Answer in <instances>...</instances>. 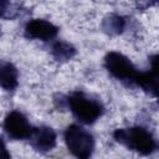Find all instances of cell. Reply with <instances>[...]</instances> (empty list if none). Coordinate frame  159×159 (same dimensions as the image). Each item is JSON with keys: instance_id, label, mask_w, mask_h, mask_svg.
I'll return each instance as SVG.
<instances>
[{"instance_id": "cell-1", "label": "cell", "mask_w": 159, "mask_h": 159, "mask_svg": "<svg viewBox=\"0 0 159 159\" xmlns=\"http://www.w3.org/2000/svg\"><path fill=\"white\" fill-rule=\"evenodd\" d=\"M56 101H60L61 106L67 108L82 125H92L104 114L103 103L83 91L61 94L60 99Z\"/></svg>"}, {"instance_id": "cell-2", "label": "cell", "mask_w": 159, "mask_h": 159, "mask_svg": "<svg viewBox=\"0 0 159 159\" xmlns=\"http://www.w3.org/2000/svg\"><path fill=\"white\" fill-rule=\"evenodd\" d=\"M112 137L118 144L142 157L152 155L159 150L158 139L149 129L143 125L117 128L113 130Z\"/></svg>"}, {"instance_id": "cell-3", "label": "cell", "mask_w": 159, "mask_h": 159, "mask_svg": "<svg viewBox=\"0 0 159 159\" xmlns=\"http://www.w3.org/2000/svg\"><path fill=\"white\" fill-rule=\"evenodd\" d=\"M63 142L75 159H91L96 149L94 135L80 123H71L66 127Z\"/></svg>"}, {"instance_id": "cell-4", "label": "cell", "mask_w": 159, "mask_h": 159, "mask_svg": "<svg viewBox=\"0 0 159 159\" xmlns=\"http://www.w3.org/2000/svg\"><path fill=\"white\" fill-rule=\"evenodd\" d=\"M103 66L109 76L129 86H133L135 77L139 73V70L132 60L119 51H108L103 57Z\"/></svg>"}, {"instance_id": "cell-5", "label": "cell", "mask_w": 159, "mask_h": 159, "mask_svg": "<svg viewBox=\"0 0 159 159\" xmlns=\"http://www.w3.org/2000/svg\"><path fill=\"white\" fill-rule=\"evenodd\" d=\"M34 127L26 114L21 112L20 109H11L6 113L4 122H2V129L5 135L10 140H27L34 130Z\"/></svg>"}, {"instance_id": "cell-6", "label": "cell", "mask_w": 159, "mask_h": 159, "mask_svg": "<svg viewBox=\"0 0 159 159\" xmlns=\"http://www.w3.org/2000/svg\"><path fill=\"white\" fill-rule=\"evenodd\" d=\"M58 26L51 22L50 20L41 17H32L25 22L24 26V36L27 40H37L41 42H53L57 40Z\"/></svg>"}, {"instance_id": "cell-7", "label": "cell", "mask_w": 159, "mask_h": 159, "mask_svg": "<svg viewBox=\"0 0 159 159\" xmlns=\"http://www.w3.org/2000/svg\"><path fill=\"white\" fill-rule=\"evenodd\" d=\"M30 147L41 154H46L51 152L57 144V133L50 125H35L34 130L27 139Z\"/></svg>"}, {"instance_id": "cell-8", "label": "cell", "mask_w": 159, "mask_h": 159, "mask_svg": "<svg viewBox=\"0 0 159 159\" xmlns=\"http://www.w3.org/2000/svg\"><path fill=\"white\" fill-rule=\"evenodd\" d=\"M0 86L5 92H14L19 86V70L11 61L0 63Z\"/></svg>"}, {"instance_id": "cell-9", "label": "cell", "mask_w": 159, "mask_h": 159, "mask_svg": "<svg viewBox=\"0 0 159 159\" xmlns=\"http://www.w3.org/2000/svg\"><path fill=\"white\" fill-rule=\"evenodd\" d=\"M133 86L154 98H159V78L155 77L149 70L139 71L133 82Z\"/></svg>"}, {"instance_id": "cell-10", "label": "cell", "mask_w": 159, "mask_h": 159, "mask_svg": "<svg viewBox=\"0 0 159 159\" xmlns=\"http://www.w3.org/2000/svg\"><path fill=\"white\" fill-rule=\"evenodd\" d=\"M50 53L57 62H67L77 55V48L65 40H55L50 43Z\"/></svg>"}, {"instance_id": "cell-11", "label": "cell", "mask_w": 159, "mask_h": 159, "mask_svg": "<svg viewBox=\"0 0 159 159\" xmlns=\"http://www.w3.org/2000/svg\"><path fill=\"white\" fill-rule=\"evenodd\" d=\"M125 29H127V17L125 16L112 12L103 17L102 30L107 35H111V36L120 35L125 31Z\"/></svg>"}, {"instance_id": "cell-12", "label": "cell", "mask_w": 159, "mask_h": 159, "mask_svg": "<svg viewBox=\"0 0 159 159\" xmlns=\"http://www.w3.org/2000/svg\"><path fill=\"white\" fill-rule=\"evenodd\" d=\"M148 62H149V68H148V70H149L155 77L159 78V53H154V55L149 56Z\"/></svg>"}, {"instance_id": "cell-13", "label": "cell", "mask_w": 159, "mask_h": 159, "mask_svg": "<svg viewBox=\"0 0 159 159\" xmlns=\"http://www.w3.org/2000/svg\"><path fill=\"white\" fill-rule=\"evenodd\" d=\"M0 159H11V154L7 150V147H6V143H5L4 139H2V143H1V158Z\"/></svg>"}]
</instances>
